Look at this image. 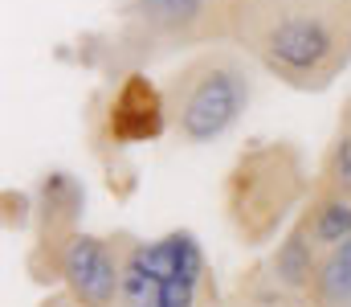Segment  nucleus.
<instances>
[{
	"mask_svg": "<svg viewBox=\"0 0 351 307\" xmlns=\"http://www.w3.org/2000/svg\"><path fill=\"white\" fill-rule=\"evenodd\" d=\"M233 37L294 91H327L351 62V0H233Z\"/></svg>",
	"mask_w": 351,
	"mask_h": 307,
	"instance_id": "f257e3e1",
	"label": "nucleus"
},
{
	"mask_svg": "<svg viewBox=\"0 0 351 307\" xmlns=\"http://www.w3.org/2000/svg\"><path fill=\"white\" fill-rule=\"evenodd\" d=\"M164 119L180 144L204 148L225 139L254 102V58L237 45H204L168 74Z\"/></svg>",
	"mask_w": 351,
	"mask_h": 307,
	"instance_id": "f03ea898",
	"label": "nucleus"
},
{
	"mask_svg": "<svg viewBox=\"0 0 351 307\" xmlns=\"http://www.w3.org/2000/svg\"><path fill=\"white\" fill-rule=\"evenodd\" d=\"M114 307H217V279L192 229L131 238Z\"/></svg>",
	"mask_w": 351,
	"mask_h": 307,
	"instance_id": "7ed1b4c3",
	"label": "nucleus"
},
{
	"mask_svg": "<svg viewBox=\"0 0 351 307\" xmlns=\"http://www.w3.org/2000/svg\"><path fill=\"white\" fill-rule=\"evenodd\" d=\"M315 181L302 168V152L290 144H258L241 152L233 172L225 177V213L241 242L262 246L269 242L282 221L306 209Z\"/></svg>",
	"mask_w": 351,
	"mask_h": 307,
	"instance_id": "20e7f679",
	"label": "nucleus"
},
{
	"mask_svg": "<svg viewBox=\"0 0 351 307\" xmlns=\"http://www.w3.org/2000/svg\"><path fill=\"white\" fill-rule=\"evenodd\" d=\"M233 37V0H127L123 4V49L156 58L176 45H213Z\"/></svg>",
	"mask_w": 351,
	"mask_h": 307,
	"instance_id": "39448f33",
	"label": "nucleus"
},
{
	"mask_svg": "<svg viewBox=\"0 0 351 307\" xmlns=\"http://www.w3.org/2000/svg\"><path fill=\"white\" fill-rule=\"evenodd\" d=\"M315 266H319V250L306 238V229L294 221V229L262 262H254L237 279L233 307H315V299H311Z\"/></svg>",
	"mask_w": 351,
	"mask_h": 307,
	"instance_id": "423d86ee",
	"label": "nucleus"
},
{
	"mask_svg": "<svg viewBox=\"0 0 351 307\" xmlns=\"http://www.w3.org/2000/svg\"><path fill=\"white\" fill-rule=\"evenodd\" d=\"M123 250H127V234L98 238V234L78 229L70 242H62L45 279L62 283L78 307H114L119 283H123Z\"/></svg>",
	"mask_w": 351,
	"mask_h": 307,
	"instance_id": "0eeeda50",
	"label": "nucleus"
},
{
	"mask_svg": "<svg viewBox=\"0 0 351 307\" xmlns=\"http://www.w3.org/2000/svg\"><path fill=\"white\" fill-rule=\"evenodd\" d=\"M37 213H41V242H37V254L41 258L49 250V262L53 254L62 250V242H70L78 234V217H82V205H86V189L70 177V172H49L37 189ZM49 271V266H45ZM45 279V275H41Z\"/></svg>",
	"mask_w": 351,
	"mask_h": 307,
	"instance_id": "6e6552de",
	"label": "nucleus"
},
{
	"mask_svg": "<svg viewBox=\"0 0 351 307\" xmlns=\"http://www.w3.org/2000/svg\"><path fill=\"white\" fill-rule=\"evenodd\" d=\"M168 131L164 119V91H156L152 82H143L139 74H131L110 102V135L131 144V139H152Z\"/></svg>",
	"mask_w": 351,
	"mask_h": 307,
	"instance_id": "1a4fd4ad",
	"label": "nucleus"
},
{
	"mask_svg": "<svg viewBox=\"0 0 351 307\" xmlns=\"http://www.w3.org/2000/svg\"><path fill=\"white\" fill-rule=\"evenodd\" d=\"M298 225L306 229V238L315 242L319 254L339 246V242H351V193H335V189L315 185L306 209L298 213Z\"/></svg>",
	"mask_w": 351,
	"mask_h": 307,
	"instance_id": "9d476101",
	"label": "nucleus"
},
{
	"mask_svg": "<svg viewBox=\"0 0 351 307\" xmlns=\"http://www.w3.org/2000/svg\"><path fill=\"white\" fill-rule=\"evenodd\" d=\"M311 299L315 307H351V242H339L319 254Z\"/></svg>",
	"mask_w": 351,
	"mask_h": 307,
	"instance_id": "9b49d317",
	"label": "nucleus"
},
{
	"mask_svg": "<svg viewBox=\"0 0 351 307\" xmlns=\"http://www.w3.org/2000/svg\"><path fill=\"white\" fill-rule=\"evenodd\" d=\"M319 189H335V193H351V95L339 111V123H335V135L323 152V164H319V177H315Z\"/></svg>",
	"mask_w": 351,
	"mask_h": 307,
	"instance_id": "f8f14e48",
	"label": "nucleus"
}]
</instances>
